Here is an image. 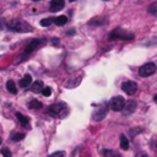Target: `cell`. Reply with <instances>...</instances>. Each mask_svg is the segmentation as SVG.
<instances>
[{"label":"cell","instance_id":"cell-1","mask_svg":"<svg viewBox=\"0 0 157 157\" xmlns=\"http://www.w3.org/2000/svg\"><path fill=\"white\" fill-rule=\"evenodd\" d=\"M6 27L7 29H10L11 32H18V33H25V32H32L33 28L32 26L20 18H15V20H10L6 22Z\"/></svg>","mask_w":157,"mask_h":157},{"label":"cell","instance_id":"cell-2","mask_svg":"<svg viewBox=\"0 0 157 157\" xmlns=\"http://www.w3.org/2000/svg\"><path fill=\"white\" fill-rule=\"evenodd\" d=\"M135 38V34L130 31L123 29V28H115L109 33V39L114 40V39H121V40H131Z\"/></svg>","mask_w":157,"mask_h":157},{"label":"cell","instance_id":"cell-3","mask_svg":"<svg viewBox=\"0 0 157 157\" xmlns=\"http://www.w3.org/2000/svg\"><path fill=\"white\" fill-rule=\"evenodd\" d=\"M45 43H47V40H45L44 38H36V39H32V40L26 45V48H25V53H23V56H25V58H27L31 53H33L34 50L39 49V48H40V47H43Z\"/></svg>","mask_w":157,"mask_h":157},{"label":"cell","instance_id":"cell-4","mask_svg":"<svg viewBox=\"0 0 157 157\" xmlns=\"http://www.w3.org/2000/svg\"><path fill=\"white\" fill-rule=\"evenodd\" d=\"M66 109V104L64 102H58V103H54V104H50L47 109L48 114L52 115V117H61L64 110Z\"/></svg>","mask_w":157,"mask_h":157},{"label":"cell","instance_id":"cell-5","mask_svg":"<svg viewBox=\"0 0 157 157\" xmlns=\"http://www.w3.org/2000/svg\"><path fill=\"white\" fill-rule=\"evenodd\" d=\"M125 103L126 102L121 96H115L109 101V108L112 110H114V112H120V110L124 109Z\"/></svg>","mask_w":157,"mask_h":157},{"label":"cell","instance_id":"cell-6","mask_svg":"<svg viewBox=\"0 0 157 157\" xmlns=\"http://www.w3.org/2000/svg\"><path fill=\"white\" fill-rule=\"evenodd\" d=\"M156 64L155 63H146L139 69V75L142 77H148L156 72Z\"/></svg>","mask_w":157,"mask_h":157},{"label":"cell","instance_id":"cell-7","mask_svg":"<svg viewBox=\"0 0 157 157\" xmlns=\"http://www.w3.org/2000/svg\"><path fill=\"white\" fill-rule=\"evenodd\" d=\"M107 113H108L107 105L102 104V105H99V107H97V108L94 109V112H93V114H92V118H93L94 121H101L102 119H104V117L107 115Z\"/></svg>","mask_w":157,"mask_h":157},{"label":"cell","instance_id":"cell-8","mask_svg":"<svg viewBox=\"0 0 157 157\" xmlns=\"http://www.w3.org/2000/svg\"><path fill=\"white\" fill-rule=\"evenodd\" d=\"M121 88H123V91H124L126 94L132 96V94H135L136 91H137V83L134 82V81H125V82L121 83Z\"/></svg>","mask_w":157,"mask_h":157},{"label":"cell","instance_id":"cell-9","mask_svg":"<svg viewBox=\"0 0 157 157\" xmlns=\"http://www.w3.org/2000/svg\"><path fill=\"white\" fill-rule=\"evenodd\" d=\"M136 107H137V104H136L135 101H132V99L128 101V102L125 103L124 109H123V114H124V115H130V114H132V113L136 110Z\"/></svg>","mask_w":157,"mask_h":157},{"label":"cell","instance_id":"cell-10","mask_svg":"<svg viewBox=\"0 0 157 157\" xmlns=\"http://www.w3.org/2000/svg\"><path fill=\"white\" fill-rule=\"evenodd\" d=\"M65 6L64 0H53L50 1V11L52 12H58Z\"/></svg>","mask_w":157,"mask_h":157},{"label":"cell","instance_id":"cell-11","mask_svg":"<svg viewBox=\"0 0 157 157\" xmlns=\"http://www.w3.org/2000/svg\"><path fill=\"white\" fill-rule=\"evenodd\" d=\"M44 90V85L42 81H34V83L31 86V91L34 93H40Z\"/></svg>","mask_w":157,"mask_h":157},{"label":"cell","instance_id":"cell-12","mask_svg":"<svg viewBox=\"0 0 157 157\" xmlns=\"http://www.w3.org/2000/svg\"><path fill=\"white\" fill-rule=\"evenodd\" d=\"M102 153H103L104 157H121V155H120L118 151H115V150H109V148H104V150L102 151Z\"/></svg>","mask_w":157,"mask_h":157},{"label":"cell","instance_id":"cell-13","mask_svg":"<svg viewBox=\"0 0 157 157\" xmlns=\"http://www.w3.org/2000/svg\"><path fill=\"white\" fill-rule=\"evenodd\" d=\"M31 82H32V77H31V75H25V77L23 78H21L20 80V86L22 87V88H26V87H28L29 85H31Z\"/></svg>","mask_w":157,"mask_h":157},{"label":"cell","instance_id":"cell-14","mask_svg":"<svg viewBox=\"0 0 157 157\" xmlns=\"http://www.w3.org/2000/svg\"><path fill=\"white\" fill-rule=\"evenodd\" d=\"M6 88H7V91H9L10 93H12V94H16V93H17L16 83H15L13 80H9V81L6 82Z\"/></svg>","mask_w":157,"mask_h":157},{"label":"cell","instance_id":"cell-15","mask_svg":"<svg viewBox=\"0 0 157 157\" xmlns=\"http://www.w3.org/2000/svg\"><path fill=\"white\" fill-rule=\"evenodd\" d=\"M42 107H43L42 102H39V101H37V99H32V101L28 103V108H29V109H40Z\"/></svg>","mask_w":157,"mask_h":157},{"label":"cell","instance_id":"cell-16","mask_svg":"<svg viewBox=\"0 0 157 157\" xmlns=\"http://www.w3.org/2000/svg\"><path fill=\"white\" fill-rule=\"evenodd\" d=\"M66 22H67V17H66V16H64V15L58 16V17H55V18H54V23H55V25H58V26H64Z\"/></svg>","mask_w":157,"mask_h":157},{"label":"cell","instance_id":"cell-17","mask_svg":"<svg viewBox=\"0 0 157 157\" xmlns=\"http://www.w3.org/2000/svg\"><path fill=\"white\" fill-rule=\"evenodd\" d=\"M120 147L123 150H128L129 148V140L124 135H120Z\"/></svg>","mask_w":157,"mask_h":157},{"label":"cell","instance_id":"cell-18","mask_svg":"<svg viewBox=\"0 0 157 157\" xmlns=\"http://www.w3.org/2000/svg\"><path fill=\"white\" fill-rule=\"evenodd\" d=\"M16 117H17V119L20 120V123H21L22 125H27V124L29 123L28 117H26V115H23V114H21V113H16Z\"/></svg>","mask_w":157,"mask_h":157},{"label":"cell","instance_id":"cell-19","mask_svg":"<svg viewBox=\"0 0 157 157\" xmlns=\"http://www.w3.org/2000/svg\"><path fill=\"white\" fill-rule=\"evenodd\" d=\"M148 12L150 13H152V15H155V16H157V1H155V2H152L150 6H148Z\"/></svg>","mask_w":157,"mask_h":157},{"label":"cell","instance_id":"cell-20","mask_svg":"<svg viewBox=\"0 0 157 157\" xmlns=\"http://www.w3.org/2000/svg\"><path fill=\"white\" fill-rule=\"evenodd\" d=\"M23 137H25V134H23V132H16V134L12 135L11 140H12V141H21Z\"/></svg>","mask_w":157,"mask_h":157},{"label":"cell","instance_id":"cell-21","mask_svg":"<svg viewBox=\"0 0 157 157\" xmlns=\"http://www.w3.org/2000/svg\"><path fill=\"white\" fill-rule=\"evenodd\" d=\"M53 22H54V18H44V20L40 21V26H43V27H48V26H50Z\"/></svg>","mask_w":157,"mask_h":157},{"label":"cell","instance_id":"cell-22","mask_svg":"<svg viewBox=\"0 0 157 157\" xmlns=\"http://www.w3.org/2000/svg\"><path fill=\"white\" fill-rule=\"evenodd\" d=\"M1 153H2V156H4V157H12V153L10 152V150H9L7 147L1 148Z\"/></svg>","mask_w":157,"mask_h":157},{"label":"cell","instance_id":"cell-23","mask_svg":"<svg viewBox=\"0 0 157 157\" xmlns=\"http://www.w3.org/2000/svg\"><path fill=\"white\" fill-rule=\"evenodd\" d=\"M49 157H65V152L64 151H56L54 153H50Z\"/></svg>","mask_w":157,"mask_h":157},{"label":"cell","instance_id":"cell-24","mask_svg":"<svg viewBox=\"0 0 157 157\" xmlns=\"http://www.w3.org/2000/svg\"><path fill=\"white\" fill-rule=\"evenodd\" d=\"M103 22H104L103 20H99V18H94V20L90 21V22H88V25H90V26H92V25L94 26V25H102Z\"/></svg>","mask_w":157,"mask_h":157},{"label":"cell","instance_id":"cell-25","mask_svg":"<svg viewBox=\"0 0 157 157\" xmlns=\"http://www.w3.org/2000/svg\"><path fill=\"white\" fill-rule=\"evenodd\" d=\"M43 96H45V97H49L50 94H52V88L50 87H44V90H43Z\"/></svg>","mask_w":157,"mask_h":157},{"label":"cell","instance_id":"cell-26","mask_svg":"<svg viewBox=\"0 0 157 157\" xmlns=\"http://www.w3.org/2000/svg\"><path fill=\"white\" fill-rule=\"evenodd\" d=\"M53 44H54V45H59V39H58V38H54V39H53Z\"/></svg>","mask_w":157,"mask_h":157},{"label":"cell","instance_id":"cell-27","mask_svg":"<svg viewBox=\"0 0 157 157\" xmlns=\"http://www.w3.org/2000/svg\"><path fill=\"white\" fill-rule=\"evenodd\" d=\"M66 33H67L69 36H71V34H75V31H74V29H70V31H67Z\"/></svg>","mask_w":157,"mask_h":157},{"label":"cell","instance_id":"cell-28","mask_svg":"<svg viewBox=\"0 0 157 157\" xmlns=\"http://www.w3.org/2000/svg\"><path fill=\"white\" fill-rule=\"evenodd\" d=\"M136 157H148V156H147L146 153H139V155H137Z\"/></svg>","mask_w":157,"mask_h":157},{"label":"cell","instance_id":"cell-29","mask_svg":"<svg viewBox=\"0 0 157 157\" xmlns=\"http://www.w3.org/2000/svg\"><path fill=\"white\" fill-rule=\"evenodd\" d=\"M155 101L157 102V94H155Z\"/></svg>","mask_w":157,"mask_h":157},{"label":"cell","instance_id":"cell-30","mask_svg":"<svg viewBox=\"0 0 157 157\" xmlns=\"http://www.w3.org/2000/svg\"><path fill=\"white\" fill-rule=\"evenodd\" d=\"M1 142H2V139H1V137H0V144H1Z\"/></svg>","mask_w":157,"mask_h":157}]
</instances>
